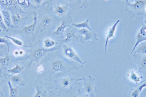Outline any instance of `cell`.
Instances as JSON below:
<instances>
[{
  "mask_svg": "<svg viewBox=\"0 0 146 97\" xmlns=\"http://www.w3.org/2000/svg\"><path fill=\"white\" fill-rule=\"evenodd\" d=\"M5 37H6L7 39H10L14 43L18 45V46H22L23 45V42H22V41H21V40H19V39H16V38H14V37L7 36H6Z\"/></svg>",
  "mask_w": 146,
  "mask_h": 97,
  "instance_id": "29",
  "label": "cell"
},
{
  "mask_svg": "<svg viewBox=\"0 0 146 97\" xmlns=\"http://www.w3.org/2000/svg\"><path fill=\"white\" fill-rule=\"evenodd\" d=\"M0 94H1V92H0Z\"/></svg>",
  "mask_w": 146,
  "mask_h": 97,
  "instance_id": "46",
  "label": "cell"
},
{
  "mask_svg": "<svg viewBox=\"0 0 146 97\" xmlns=\"http://www.w3.org/2000/svg\"><path fill=\"white\" fill-rule=\"evenodd\" d=\"M81 5L80 6V8H88L91 6L92 2L93 0H80Z\"/></svg>",
  "mask_w": 146,
  "mask_h": 97,
  "instance_id": "28",
  "label": "cell"
},
{
  "mask_svg": "<svg viewBox=\"0 0 146 97\" xmlns=\"http://www.w3.org/2000/svg\"><path fill=\"white\" fill-rule=\"evenodd\" d=\"M7 38L5 37H0V43H7Z\"/></svg>",
  "mask_w": 146,
  "mask_h": 97,
  "instance_id": "37",
  "label": "cell"
},
{
  "mask_svg": "<svg viewBox=\"0 0 146 97\" xmlns=\"http://www.w3.org/2000/svg\"><path fill=\"white\" fill-rule=\"evenodd\" d=\"M12 22L13 25H18L19 23L20 22L21 18L19 14H15L12 16Z\"/></svg>",
  "mask_w": 146,
  "mask_h": 97,
  "instance_id": "26",
  "label": "cell"
},
{
  "mask_svg": "<svg viewBox=\"0 0 146 97\" xmlns=\"http://www.w3.org/2000/svg\"><path fill=\"white\" fill-rule=\"evenodd\" d=\"M80 34L84 36V41H89L91 40H98L97 39V35L91 31L88 30L87 29L85 28L80 29L79 30Z\"/></svg>",
  "mask_w": 146,
  "mask_h": 97,
  "instance_id": "10",
  "label": "cell"
},
{
  "mask_svg": "<svg viewBox=\"0 0 146 97\" xmlns=\"http://www.w3.org/2000/svg\"><path fill=\"white\" fill-rule=\"evenodd\" d=\"M106 1H108V0H106Z\"/></svg>",
  "mask_w": 146,
  "mask_h": 97,
  "instance_id": "45",
  "label": "cell"
},
{
  "mask_svg": "<svg viewBox=\"0 0 146 97\" xmlns=\"http://www.w3.org/2000/svg\"><path fill=\"white\" fill-rule=\"evenodd\" d=\"M122 1H123V0H122Z\"/></svg>",
  "mask_w": 146,
  "mask_h": 97,
  "instance_id": "47",
  "label": "cell"
},
{
  "mask_svg": "<svg viewBox=\"0 0 146 97\" xmlns=\"http://www.w3.org/2000/svg\"><path fill=\"white\" fill-rule=\"evenodd\" d=\"M52 68L53 70L56 72L62 71L65 69V64L62 61L56 60L52 63Z\"/></svg>",
  "mask_w": 146,
  "mask_h": 97,
  "instance_id": "17",
  "label": "cell"
},
{
  "mask_svg": "<svg viewBox=\"0 0 146 97\" xmlns=\"http://www.w3.org/2000/svg\"><path fill=\"white\" fill-rule=\"evenodd\" d=\"M24 51H19V54L21 55H22L24 54Z\"/></svg>",
  "mask_w": 146,
  "mask_h": 97,
  "instance_id": "39",
  "label": "cell"
},
{
  "mask_svg": "<svg viewBox=\"0 0 146 97\" xmlns=\"http://www.w3.org/2000/svg\"><path fill=\"white\" fill-rule=\"evenodd\" d=\"M120 22V20L119 19L117 20L116 22L111 27L109 28L108 31H107L106 38L105 44V51L106 53L107 51L108 42L110 39L115 38V33L117 27Z\"/></svg>",
  "mask_w": 146,
  "mask_h": 97,
  "instance_id": "9",
  "label": "cell"
},
{
  "mask_svg": "<svg viewBox=\"0 0 146 97\" xmlns=\"http://www.w3.org/2000/svg\"><path fill=\"white\" fill-rule=\"evenodd\" d=\"M36 70L38 73L42 74L44 70V67L42 64H39L37 67Z\"/></svg>",
  "mask_w": 146,
  "mask_h": 97,
  "instance_id": "33",
  "label": "cell"
},
{
  "mask_svg": "<svg viewBox=\"0 0 146 97\" xmlns=\"http://www.w3.org/2000/svg\"><path fill=\"white\" fill-rule=\"evenodd\" d=\"M9 62V58L8 56H7L5 57L0 59V63L3 65L6 66L8 64Z\"/></svg>",
  "mask_w": 146,
  "mask_h": 97,
  "instance_id": "31",
  "label": "cell"
},
{
  "mask_svg": "<svg viewBox=\"0 0 146 97\" xmlns=\"http://www.w3.org/2000/svg\"><path fill=\"white\" fill-rule=\"evenodd\" d=\"M72 22V18L71 17H68L66 19H64L62 22L60 26L57 27L55 31H54V34L56 36H61L64 34L65 30L69 26V25Z\"/></svg>",
  "mask_w": 146,
  "mask_h": 97,
  "instance_id": "7",
  "label": "cell"
},
{
  "mask_svg": "<svg viewBox=\"0 0 146 97\" xmlns=\"http://www.w3.org/2000/svg\"><path fill=\"white\" fill-rule=\"evenodd\" d=\"M14 54L15 56H18L19 54V52L18 51H15L14 52Z\"/></svg>",
  "mask_w": 146,
  "mask_h": 97,
  "instance_id": "40",
  "label": "cell"
},
{
  "mask_svg": "<svg viewBox=\"0 0 146 97\" xmlns=\"http://www.w3.org/2000/svg\"><path fill=\"white\" fill-rule=\"evenodd\" d=\"M125 11L128 13L131 19L145 20L146 18V0H134L133 3L126 0Z\"/></svg>",
  "mask_w": 146,
  "mask_h": 97,
  "instance_id": "1",
  "label": "cell"
},
{
  "mask_svg": "<svg viewBox=\"0 0 146 97\" xmlns=\"http://www.w3.org/2000/svg\"><path fill=\"white\" fill-rule=\"evenodd\" d=\"M47 95V91L42 88H37L36 93L33 97H46Z\"/></svg>",
  "mask_w": 146,
  "mask_h": 97,
  "instance_id": "25",
  "label": "cell"
},
{
  "mask_svg": "<svg viewBox=\"0 0 146 97\" xmlns=\"http://www.w3.org/2000/svg\"><path fill=\"white\" fill-rule=\"evenodd\" d=\"M56 1V0H47L44 4H47L48 5V7H49L50 6L52 5L53 3H54Z\"/></svg>",
  "mask_w": 146,
  "mask_h": 97,
  "instance_id": "34",
  "label": "cell"
},
{
  "mask_svg": "<svg viewBox=\"0 0 146 97\" xmlns=\"http://www.w3.org/2000/svg\"><path fill=\"white\" fill-rule=\"evenodd\" d=\"M82 80V79H76L72 76L61 78L55 81L56 87H58L56 89L66 90L72 88L74 86L79 85L78 82Z\"/></svg>",
  "mask_w": 146,
  "mask_h": 97,
  "instance_id": "2",
  "label": "cell"
},
{
  "mask_svg": "<svg viewBox=\"0 0 146 97\" xmlns=\"http://www.w3.org/2000/svg\"><path fill=\"white\" fill-rule=\"evenodd\" d=\"M146 41V25L143 24L142 26L138 31L136 36V42L133 50L131 51V54L136 49L137 47L141 43Z\"/></svg>",
  "mask_w": 146,
  "mask_h": 97,
  "instance_id": "6",
  "label": "cell"
},
{
  "mask_svg": "<svg viewBox=\"0 0 146 97\" xmlns=\"http://www.w3.org/2000/svg\"><path fill=\"white\" fill-rule=\"evenodd\" d=\"M54 49V48L47 49L44 48H38L33 52L32 54L33 59L38 62L47 53L53 51Z\"/></svg>",
  "mask_w": 146,
  "mask_h": 97,
  "instance_id": "8",
  "label": "cell"
},
{
  "mask_svg": "<svg viewBox=\"0 0 146 97\" xmlns=\"http://www.w3.org/2000/svg\"><path fill=\"white\" fill-rule=\"evenodd\" d=\"M43 43L44 48L47 49L52 48L56 44L54 41L51 40L50 38H47L45 39L44 40Z\"/></svg>",
  "mask_w": 146,
  "mask_h": 97,
  "instance_id": "22",
  "label": "cell"
},
{
  "mask_svg": "<svg viewBox=\"0 0 146 97\" xmlns=\"http://www.w3.org/2000/svg\"><path fill=\"white\" fill-rule=\"evenodd\" d=\"M143 20V24L146 25V19H145V20Z\"/></svg>",
  "mask_w": 146,
  "mask_h": 97,
  "instance_id": "41",
  "label": "cell"
},
{
  "mask_svg": "<svg viewBox=\"0 0 146 97\" xmlns=\"http://www.w3.org/2000/svg\"><path fill=\"white\" fill-rule=\"evenodd\" d=\"M66 1L67 2V3L68 4H71V5H70V6L72 8H73V3H74L76 9H79V8H79V7H78L75 3H76V0H66ZM78 1H80L81 2L80 0H78Z\"/></svg>",
  "mask_w": 146,
  "mask_h": 97,
  "instance_id": "32",
  "label": "cell"
},
{
  "mask_svg": "<svg viewBox=\"0 0 146 97\" xmlns=\"http://www.w3.org/2000/svg\"><path fill=\"white\" fill-rule=\"evenodd\" d=\"M11 81L16 85L20 86H24L25 85V82L22 80L21 76L20 75L14 76H13L11 79Z\"/></svg>",
  "mask_w": 146,
  "mask_h": 97,
  "instance_id": "19",
  "label": "cell"
},
{
  "mask_svg": "<svg viewBox=\"0 0 146 97\" xmlns=\"http://www.w3.org/2000/svg\"><path fill=\"white\" fill-rule=\"evenodd\" d=\"M127 1H129L130 2H131L134 1V0H127Z\"/></svg>",
  "mask_w": 146,
  "mask_h": 97,
  "instance_id": "43",
  "label": "cell"
},
{
  "mask_svg": "<svg viewBox=\"0 0 146 97\" xmlns=\"http://www.w3.org/2000/svg\"><path fill=\"white\" fill-rule=\"evenodd\" d=\"M17 3L23 8H26L31 6V2L29 0H17Z\"/></svg>",
  "mask_w": 146,
  "mask_h": 97,
  "instance_id": "24",
  "label": "cell"
},
{
  "mask_svg": "<svg viewBox=\"0 0 146 97\" xmlns=\"http://www.w3.org/2000/svg\"><path fill=\"white\" fill-rule=\"evenodd\" d=\"M94 80L91 76L84 80L83 87L80 90V93L86 94L89 97H95L97 90L94 84Z\"/></svg>",
  "mask_w": 146,
  "mask_h": 97,
  "instance_id": "3",
  "label": "cell"
},
{
  "mask_svg": "<svg viewBox=\"0 0 146 97\" xmlns=\"http://www.w3.org/2000/svg\"><path fill=\"white\" fill-rule=\"evenodd\" d=\"M132 54H140L146 55V43L141 44L139 46L137 47Z\"/></svg>",
  "mask_w": 146,
  "mask_h": 97,
  "instance_id": "20",
  "label": "cell"
},
{
  "mask_svg": "<svg viewBox=\"0 0 146 97\" xmlns=\"http://www.w3.org/2000/svg\"><path fill=\"white\" fill-rule=\"evenodd\" d=\"M63 54L66 57L69 59L75 61L82 64H84L85 62H83L81 59L76 54L74 51L70 46H68L66 44H63Z\"/></svg>",
  "mask_w": 146,
  "mask_h": 97,
  "instance_id": "5",
  "label": "cell"
},
{
  "mask_svg": "<svg viewBox=\"0 0 146 97\" xmlns=\"http://www.w3.org/2000/svg\"><path fill=\"white\" fill-rule=\"evenodd\" d=\"M80 36L76 35L74 31L70 30L67 33L66 38L62 41V42H68L74 41H78Z\"/></svg>",
  "mask_w": 146,
  "mask_h": 97,
  "instance_id": "14",
  "label": "cell"
},
{
  "mask_svg": "<svg viewBox=\"0 0 146 97\" xmlns=\"http://www.w3.org/2000/svg\"><path fill=\"white\" fill-rule=\"evenodd\" d=\"M0 28L4 31H7L8 30L3 22L2 14L1 12H0Z\"/></svg>",
  "mask_w": 146,
  "mask_h": 97,
  "instance_id": "30",
  "label": "cell"
},
{
  "mask_svg": "<svg viewBox=\"0 0 146 97\" xmlns=\"http://www.w3.org/2000/svg\"><path fill=\"white\" fill-rule=\"evenodd\" d=\"M146 87V79L137 88L133 89V90L130 91L129 94L131 97H139V94L142 92V90L145 87Z\"/></svg>",
  "mask_w": 146,
  "mask_h": 97,
  "instance_id": "16",
  "label": "cell"
},
{
  "mask_svg": "<svg viewBox=\"0 0 146 97\" xmlns=\"http://www.w3.org/2000/svg\"><path fill=\"white\" fill-rule=\"evenodd\" d=\"M140 75H141L134 70H130L127 74L129 79L137 85L139 84L141 80L143 79L142 76Z\"/></svg>",
  "mask_w": 146,
  "mask_h": 97,
  "instance_id": "12",
  "label": "cell"
},
{
  "mask_svg": "<svg viewBox=\"0 0 146 97\" xmlns=\"http://www.w3.org/2000/svg\"><path fill=\"white\" fill-rule=\"evenodd\" d=\"M89 19H87L86 21L82 23H72V25L73 26H74L77 29H82V28H85V29H87L88 30L90 31H92V28L90 27L89 25Z\"/></svg>",
  "mask_w": 146,
  "mask_h": 97,
  "instance_id": "18",
  "label": "cell"
},
{
  "mask_svg": "<svg viewBox=\"0 0 146 97\" xmlns=\"http://www.w3.org/2000/svg\"><path fill=\"white\" fill-rule=\"evenodd\" d=\"M43 1V0H32L33 3L38 6H39L42 4Z\"/></svg>",
  "mask_w": 146,
  "mask_h": 97,
  "instance_id": "35",
  "label": "cell"
},
{
  "mask_svg": "<svg viewBox=\"0 0 146 97\" xmlns=\"http://www.w3.org/2000/svg\"><path fill=\"white\" fill-rule=\"evenodd\" d=\"M0 4L3 7L7 8V0H0Z\"/></svg>",
  "mask_w": 146,
  "mask_h": 97,
  "instance_id": "36",
  "label": "cell"
},
{
  "mask_svg": "<svg viewBox=\"0 0 146 97\" xmlns=\"http://www.w3.org/2000/svg\"><path fill=\"white\" fill-rule=\"evenodd\" d=\"M1 14L3 18V22L7 28L13 27L14 26L12 23V19L9 11L8 10H3L1 11Z\"/></svg>",
  "mask_w": 146,
  "mask_h": 97,
  "instance_id": "11",
  "label": "cell"
},
{
  "mask_svg": "<svg viewBox=\"0 0 146 97\" xmlns=\"http://www.w3.org/2000/svg\"><path fill=\"white\" fill-rule=\"evenodd\" d=\"M15 65H16V66L15 67L9 70H8V71L10 73H12V74H17L20 73L21 71L23 70L24 68L18 65V64H15Z\"/></svg>",
  "mask_w": 146,
  "mask_h": 97,
  "instance_id": "27",
  "label": "cell"
},
{
  "mask_svg": "<svg viewBox=\"0 0 146 97\" xmlns=\"http://www.w3.org/2000/svg\"><path fill=\"white\" fill-rule=\"evenodd\" d=\"M8 83L9 86L10 97H17L18 95V90L14 88L9 81H8Z\"/></svg>",
  "mask_w": 146,
  "mask_h": 97,
  "instance_id": "23",
  "label": "cell"
},
{
  "mask_svg": "<svg viewBox=\"0 0 146 97\" xmlns=\"http://www.w3.org/2000/svg\"><path fill=\"white\" fill-rule=\"evenodd\" d=\"M68 5L60 6L57 5L55 8L54 13L57 16L60 17L64 16L68 11Z\"/></svg>",
  "mask_w": 146,
  "mask_h": 97,
  "instance_id": "13",
  "label": "cell"
},
{
  "mask_svg": "<svg viewBox=\"0 0 146 97\" xmlns=\"http://www.w3.org/2000/svg\"><path fill=\"white\" fill-rule=\"evenodd\" d=\"M74 97H89L86 94H84V93H80V95H78L77 96Z\"/></svg>",
  "mask_w": 146,
  "mask_h": 97,
  "instance_id": "38",
  "label": "cell"
},
{
  "mask_svg": "<svg viewBox=\"0 0 146 97\" xmlns=\"http://www.w3.org/2000/svg\"><path fill=\"white\" fill-rule=\"evenodd\" d=\"M34 17H33V20L34 22L31 25L26 26L23 29V31L26 33L28 34H31L35 31L36 29V25L37 24V18L36 13H34Z\"/></svg>",
  "mask_w": 146,
  "mask_h": 97,
  "instance_id": "15",
  "label": "cell"
},
{
  "mask_svg": "<svg viewBox=\"0 0 146 97\" xmlns=\"http://www.w3.org/2000/svg\"><path fill=\"white\" fill-rule=\"evenodd\" d=\"M52 21V18L50 17H48V16L44 17L42 20V22H41L42 29H45L46 28L49 27L51 24Z\"/></svg>",
  "mask_w": 146,
  "mask_h": 97,
  "instance_id": "21",
  "label": "cell"
},
{
  "mask_svg": "<svg viewBox=\"0 0 146 97\" xmlns=\"http://www.w3.org/2000/svg\"><path fill=\"white\" fill-rule=\"evenodd\" d=\"M1 30L0 29V32H1Z\"/></svg>",
  "mask_w": 146,
  "mask_h": 97,
  "instance_id": "44",
  "label": "cell"
},
{
  "mask_svg": "<svg viewBox=\"0 0 146 97\" xmlns=\"http://www.w3.org/2000/svg\"><path fill=\"white\" fill-rule=\"evenodd\" d=\"M135 63L139 67L137 73L140 75L146 74V55L140 54H133Z\"/></svg>",
  "mask_w": 146,
  "mask_h": 97,
  "instance_id": "4",
  "label": "cell"
},
{
  "mask_svg": "<svg viewBox=\"0 0 146 97\" xmlns=\"http://www.w3.org/2000/svg\"><path fill=\"white\" fill-rule=\"evenodd\" d=\"M144 96H145V97H146V92H144Z\"/></svg>",
  "mask_w": 146,
  "mask_h": 97,
  "instance_id": "42",
  "label": "cell"
}]
</instances>
